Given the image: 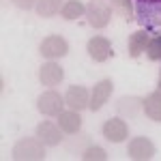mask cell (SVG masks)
<instances>
[{"label":"cell","mask_w":161,"mask_h":161,"mask_svg":"<svg viewBox=\"0 0 161 161\" xmlns=\"http://www.w3.org/2000/svg\"><path fill=\"white\" fill-rule=\"evenodd\" d=\"M86 19L92 28H105L112 19V7L101 0H92L86 7Z\"/></svg>","instance_id":"3"},{"label":"cell","mask_w":161,"mask_h":161,"mask_svg":"<svg viewBox=\"0 0 161 161\" xmlns=\"http://www.w3.org/2000/svg\"><path fill=\"white\" fill-rule=\"evenodd\" d=\"M64 105H67L64 97H62L60 92H56V90H45L37 99V108L43 116H58Z\"/></svg>","instance_id":"4"},{"label":"cell","mask_w":161,"mask_h":161,"mask_svg":"<svg viewBox=\"0 0 161 161\" xmlns=\"http://www.w3.org/2000/svg\"><path fill=\"white\" fill-rule=\"evenodd\" d=\"M114 7L120 11V15L125 19L133 17V0H114Z\"/></svg>","instance_id":"20"},{"label":"cell","mask_w":161,"mask_h":161,"mask_svg":"<svg viewBox=\"0 0 161 161\" xmlns=\"http://www.w3.org/2000/svg\"><path fill=\"white\" fill-rule=\"evenodd\" d=\"M37 137L45 144V146H58L62 142V129L52 120H43L37 127Z\"/></svg>","instance_id":"9"},{"label":"cell","mask_w":161,"mask_h":161,"mask_svg":"<svg viewBox=\"0 0 161 161\" xmlns=\"http://www.w3.org/2000/svg\"><path fill=\"white\" fill-rule=\"evenodd\" d=\"M62 77H64V71H62L60 64L54 60H47L39 69V82L43 86H58L62 82Z\"/></svg>","instance_id":"8"},{"label":"cell","mask_w":161,"mask_h":161,"mask_svg":"<svg viewBox=\"0 0 161 161\" xmlns=\"http://www.w3.org/2000/svg\"><path fill=\"white\" fill-rule=\"evenodd\" d=\"M133 11L148 35H161V0H133Z\"/></svg>","instance_id":"1"},{"label":"cell","mask_w":161,"mask_h":161,"mask_svg":"<svg viewBox=\"0 0 161 161\" xmlns=\"http://www.w3.org/2000/svg\"><path fill=\"white\" fill-rule=\"evenodd\" d=\"M58 127H60L64 133H77L80 127H82V116H80V112H75V110L64 112L62 110L60 114H58Z\"/></svg>","instance_id":"13"},{"label":"cell","mask_w":161,"mask_h":161,"mask_svg":"<svg viewBox=\"0 0 161 161\" xmlns=\"http://www.w3.org/2000/svg\"><path fill=\"white\" fill-rule=\"evenodd\" d=\"M64 103L75 112H82L90 105V97H88V90L84 86H69L67 95H64Z\"/></svg>","instance_id":"10"},{"label":"cell","mask_w":161,"mask_h":161,"mask_svg":"<svg viewBox=\"0 0 161 161\" xmlns=\"http://www.w3.org/2000/svg\"><path fill=\"white\" fill-rule=\"evenodd\" d=\"M60 15L64 19H77L82 15H86V7L80 2V0H67L60 9Z\"/></svg>","instance_id":"16"},{"label":"cell","mask_w":161,"mask_h":161,"mask_svg":"<svg viewBox=\"0 0 161 161\" xmlns=\"http://www.w3.org/2000/svg\"><path fill=\"white\" fill-rule=\"evenodd\" d=\"M45 144L39 137H24L13 146V159L17 161H41L45 159Z\"/></svg>","instance_id":"2"},{"label":"cell","mask_w":161,"mask_h":161,"mask_svg":"<svg viewBox=\"0 0 161 161\" xmlns=\"http://www.w3.org/2000/svg\"><path fill=\"white\" fill-rule=\"evenodd\" d=\"M148 43H150V37H148V32H146L144 28L137 30V32H133V35L129 37V56H131V58H137L140 54L146 52Z\"/></svg>","instance_id":"15"},{"label":"cell","mask_w":161,"mask_h":161,"mask_svg":"<svg viewBox=\"0 0 161 161\" xmlns=\"http://www.w3.org/2000/svg\"><path fill=\"white\" fill-rule=\"evenodd\" d=\"M159 90H161V75H159Z\"/></svg>","instance_id":"22"},{"label":"cell","mask_w":161,"mask_h":161,"mask_svg":"<svg viewBox=\"0 0 161 161\" xmlns=\"http://www.w3.org/2000/svg\"><path fill=\"white\" fill-rule=\"evenodd\" d=\"M129 157L136 161H146V159H153L155 157V144L150 142L148 137L140 136V137H133L129 142Z\"/></svg>","instance_id":"7"},{"label":"cell","mask_w":161,"mask_h":161,"mask_svg":"<svg viewBox=\"0 0 161 161\" xmlns=\"http://www.w3.org/2000/svg\"><path fill=\"white\" fill-rule=\"evenodd\" d=\"M142 108L146 112V116H148L150 120H155V123H161V90H153L146 99L142 101Z\"/></svg>","instance_id":"14"},{"label":"cell","mask_w":161,"mask_h":161,"mask_svg":"<svg viewBox=\"0 0 161 161\" xmlns=\"http://www.w3.org/2000/svg\"><path fill=\"white\" fill-rule=\"evenodd\" d=\"M112 90H114V84H112V80H101L97 82L95 86H92V97H90V110L92 112H99L103 108V103L110 99Z\"/></svg>","instance_id":"11"},{"label":"cell","mask_w":161,"mask_h":161,"mask_svg":"<svg viewBox=\"0 0 161 161\" xmlns=\"http://www.w3.org/2000/svg\"><path fill=\"white\" fill-rule=\"evenodd\" d=\"M146 54H148L150 60H161V35L150 39L148 47H146Z\"/></svg>","instance_id":"19"},{"label":"cell","mask_w":161,"mask_h":161,"mask_svg":"<svg viewBox=\"0 0 161 161\" xmlns=\"http://www.w3.org/2000/svg\"><path fill=\"white\" fill-rule=\"evenodd\" d=\"M88 56L95 62H105L112 56V45L105 37H92L88 41Z\"/></svg>","instance_id":"12"},{"label":"cell","mask_w":161,"mask_h":161,"mask_svg":"<svg viewBox=\"0 0 161 161\" xmlns=\"http://www.w3.org/2000/svg\"><path fill=\"white\" fill-rule=\"evenodd\" d=\"M41 56H45L47 60H56V58H62L67 52H69V43L60 37V35H50L47 39L41 41Z\"/></svg>","instance_id":"5"},{"label":"cell","mask_w":161,"mask_h":161,"mask_svg":"<svg viewBox=\"0 0 161 161\" xmlns=\"http://www.w3.org/2000/svg\"><path fill=\"white\" fill-rule=\"evenodd\" d=\"M37 13L39 17H52L62 9V0H37Z\"/></svg>","instance_id":"17"},{"label":"cell","mask_w":161,"mask_h":161,"mask_svg":"<svg viewBox=\"0 0 161 161\" xmlns=\"http://www.w3.org/2000/svg\"><path fill=\"white\" fill-rule=\"evenodd\" d=\"M86 161H105L108 159V153L101 148V146H90V148L84 150V155H82Z\"/></svg>","instance_id":"18"},{"label":"cell","mask_w":161,"mask_h":161,"mask_svg":"<svg viewBox=\"0 0 161 161\" xmlns=\"http://www.w3.org/2000/svg\"><path fill=\"white\" fill-rule=\"evenodd\" d=\"M127 136H129V127L123 118H108L103 123V137L105 140H110L114 144H120L127 140Z\"/></svg>","instance_id":"6"},{"label":"cell","mask_w":161,"mask_h":161,"mask_svg":"<svg viewBox=\"0 0 161 161\" xmlns=\"http://www.w3.org/2000/svg\"><path fill=\"white\" fill-rule=\"evenodd\" d=\"M13 4H15L17 9L30 11V9H35V7H37V0H13Z\"/></svg>","instance_id":"21"}]
</instances>
